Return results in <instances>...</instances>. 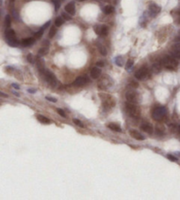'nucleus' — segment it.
Here are the masks:
<instances>
[{
    "mask_svg": "<svg viewBox=\"0 0 180 200\" xmlns=\"http://www.w3.org/2000/svg\"><path fill=\"white\" fill-rule=\"evenodd\" d=\"M112 82L113 81L109 77H108L107 75H105L102 79H100L99 82L98 83V87L100 89H106V88H108V87L113 85Z\"/></svg>",
    "mask_w": 180,
    "mask_h": 200,
    "instance_id": "423d86ee",
    "label": "nucleus"
},
{
    "mask_svg": "<svg viewBox=\"0 0 180 200\" xmlns=\"http://www.w3.org/2000/svg\"><path fill=\"white\" fill-rule=\"evenodd\" d=\"M141 128L143 132H145L149 134H151L153 132V126L150 123H143L141 124Z\"/></svg>",
    "mask_w": 180,
    "mask_h": 200,
    "instance_id": "2eb2a0df",
    "label": "nucleus"
},
{
    "mask_svg": "<svg viewBox=\"0 0 180 200\" xmlns=\"http://www.w3.org/2000/svg\"><path fill=\"white\" fill-rule=\"evenodd\" d=\"M177 155H178V156H180V152H177Z\"/></svg>",
    "mask_w": 180,
    "mask_h": 200,
    "instance_id": "8fccbe9b",
    "label": "nucleus"
},
{
    "mask_svg": "<svg viewBox=\"0 0 180 200\" xmlns=\"http://www.w3.org/2000/svg\"><path fill=\"white\" fill-rule=\"evenodd\" d=\"M0 96H2V97H5V98H7V97H8V95H6V93H3V92H1V91H0Z\"/></svg>",
    "mask_w": 180,
    "mask_h": 200,
    "instance_id": "a18cd8bd",
    "label": "nucleus"
},
{
    "mask_svg": "<svg viewBox=\"0 0 180 200\" xmlns=\"http://www.w3.org/2000/svg\"><path fill=\"white\" fill-rule=\"evenodd\" d=\"M55 33H56V28L55 27H51L50 30H49V38H53L55 35Z\"/></svg>",
    "mask_w": 180,
    "mask_h": 200,
    "instance_id": "c756f323",
    "label": "nucleus"
},
{
    "mask_svg": "<svg viewBox=\"0 0 180 200\" xmlns=\"http://www.w3.org/2000/svg\"><path fill=\"white\" fill-rule=\"evenodd\" d=\"M167 158L169 159L170 160H171V161H177V159L174 155H172V154H168V155H167Z\"/></svg>",
    "mask_w": 180,
    "mask_h": 200,
    "instance_id": "58836bf2",
    "label": "nucleus"
},
{
    "mask_svg": "<svg viewBox=\"0 0 180 200\" xmlns=\"http://www.w3.org/2000/svg\"><path fill=\"white\" fill-rule=\"evenodd\" d=\"M152 70L155 73H158L160 70H161V65L160 64H155L152 67Z\"/></svg>",
    "mask_w": 180,
    "mask_h": 200,
    "instance_id": "cd10ccee",
    "label": "nucleus"
},
{
    "mask_svg": "<svg viewBox=\"0 0 180 200\" xmlns=\"http://www.w3.org/2000/svg\"><path fill=\"white\" fill-rule=\"evenodd\" d=\"M131 86H132V87H138V84L136 83V82L133 81V82H131Z\"/></svg>",
    "mask_w": 180,
    "mask_h": 200,
    "instance_id": "49530a36",
    "label": "nucleus"
},
{
    "mask_svg": "<svg viewBox=\"0 0 180 200\" xmlns=\"http://www.w3.org/2000/svg\"><path fill=\"white\" fill-rule=\"evenodd\" d=\"M100 74H101V69L99 66L93 67L91 70V77L94 79H98L100 76Z\"/></svg>",
    "mask_w": 180,
    "mask_h": 200,
    "instance_id": "f8f14e48",
    "label": "nucleus"
},
{
    "mask_svg": "<svg viewBox=\"0 0 180 200\" xmlns=\"http://www.w3.org/2000/svg\"><path fill=\"white\" fill-rule=\"evenodd\" d=\"M149 75H150L149 70V69L147 67H141V69H139L137 72L135 73V77L139 80L146 79Z\"/></svg>",
    "mask_w": 180,
    "mask_h": 200,
    "instance_id": "39448f33",
    "label": "nucleus"
},
{
    "mask_svg": "<svg viewBox=\"0 0 180 200\" xmlns=\"http://www.w3.org/2000/svg\"><path fill=\"white\" fill-rule=\"evenodd\" d=\"M103 11H104L105 14H110V13H113V11H114V7L112 6V5H106L103 9Z\"/></svg>",
    "mask_w": 180,
    "mask_h": 200,
    "instance_id": "412c9836",
    "label": "nucleus"
},
{
    "mask_svg": "<svg viewBox=\"0 0 180 200\" xmlns=\"http://www.w3.org/2000/svg\"><path fill=\"white\" fill-rule=\"evenodd\" d=\"M36 64H37V67L38 69L41 72V73L44 72V70H46L45 69V64H44V61L41 59V58H40V56L37 57V62H36Z\"/></svg>",
    "mask_w": 180,
    "mask_h": 200,
    "instance_id": "f3484780",
    "label": "nucleus"
},
{
    "mask_svg": "<svg viewBox=\"0 0 180 200\" xmlns=\"http://www.w3.org/2000/svg\"><path fill=\"white\" fill-rule=\"evenodd\" d=\"M64 23V19L63 17H57L55 20V27H61Z\"/></svg>",
    "mask_w": 180,
    "mask_h": 200,
    "instance_id": "4be33fe9",
    "label": "nucleus"
},
{
    "mask_svg": "<svg viewBox=\"0 0 180 200\" xmlns=\"http://www.w3.org/2000/svg\"></svg>",
    "mask_w": 180,
    "mask_h": 200,
    "instance_id": "603ef678",
    "label": "nucleus"
},
{
    "mask_svg": "<svg viewBox=\"0 0 180 200\" xmlns=\"http://www.w3.org/2000/svg\"><path fill=\"white\" fill-rule=\"evenodd\" d=\"M149 13L152 16H155L161 11V7L159 5H157V4L151 3L149 6Z\"/></svg>",
    "mask_w": 180,
    "mask_h": 200,
    "instance_id": "1a4fd4ad",
    "label": "nucleus"
},
{
    "mask_svg": "<svg viewBox=\"0 0 180 200\" xmlns=\"http://www.w3.org/2000/svg\"><path fill=\"white\" fill-rule=\"evenodd\" d=\"M50 24H51V21H50V20H49V21H47V22H46L45 24L43 25V27L41 28V29H43V30L47 29V28H49V27L50 26Z\"/></svg>",
    "mask_w": 180,
    "mask_h": 200,
    "instance_id": "ea45409f",
    "label": "nucleus"
},
{
    "mask_svg": "<svg viewBox=\"0 0 180 200\" xmlns=\"http://www.w3.org/2000/svg\"><path fill=\"white\" fill-rule=\"evenodd\" d=\"M105 65V63L103 61H99V62H97V66L99 67H103Z\"/></svg>",
    "mask_w": 180,
    "mask_h": 200,
    "instance_id": "79ce46f5",
    "label": "nucleus"
},
{
    "mask_svg": "<svg viewBox=\"0 0 180 200\" xmlns=\"http://www.w3.org/2000/svg\"><path fill=\"white\" fill-rule=\"evenodd\" d=\"M37 119L42 123H45V124H47V123H50V120L47 118V117L42 115H37Z\"/></svg>",
    "mask_w": 180,
    "mask_h": 200,
    "instance_id": "6ab92c4d",
    "label": "nucleus"
},
{
    "mask_svg": "<svg viewBox=\"0 0 180 200\" xmlns=\"http://www.w3.org/2000/svg\"><path fill=\"white\" fill-rule=\"evenodd\" d=\"M34 39L35 38H26V39L22 40L21 44L24 47H29V46H31V45H33L34 43V42H35Z\"/></svg>",
    "mask_w": 180,
    "mask_h": 200,
    "instance_id": "dca6fc26",
    "label": "nucleus"
},
{
    "mask_svg": "<svg viewBox=\"0 0 180 200\" xmlns=\"http://www.w3.org/2000/svg\"><path fill=\"white\" fill-rule=\"evenodd\" d=\"M57 113L61 115L62 117H66V114H65V112L63 110V109H57Z\"/></svg>",
    "mask_w": 180,
    "mask_h": 200,
    "instance_id": "4c0bfd02",
    "label": "nucleus"
},
{
    "mask_svg": "<svg viewBox=\"0 0 180 200\" xmlns=\"http://www.w3.org/2000/svg\"><path fill=\"white\" fill-rule=\"evenodd\" d=\"M62 17H63L65 20H69V19H71L70 14L68 13L67 11H66V13H62Z\"/></svg>",
    "mask_w": 180,
    "mask_h": 200,
    "instance_id": "72a5a7b5",
    "label": "nucleus"
},
{
    "mask_svg": "<svg viewBox=\"0 0 180 200\" xmlns=\"http://www.w3.org/2000/svg\"><path fill=\"white\" fill-rule=\"evenodd\" d=\"M36 91H37V90L34 89V88H30V89L27 90V92L30 93H36Z\"/></svg>",
    "mask_w": 180,
    "mask_h": 200,
    "instance_id": "c03bdc74",
    "label": "nucleus"
},
{
    "mask_svg": "<svg viewBox=\"0 0 180 200\" xmlns=\"http://www.w3.org/2000/svg\"><path fill=\"white\" fill-rule=\"evenodd\" d=\"M8 45H10L11 47H18L19 45V42L17 39H13V40H10L7 41Z\"/></svg>",
    "mask_w": 180,
    "mask_h": 200,
    "instance_id": "b1692460",
    "label": "nucleus"
},
{
    "mask_svg": "<svg viewBox=\"0 0 180 200\" xmlns=\"http://www.w3.org/2000/svg\"><path fill=\"white\" fill-rule=\"evenodd\" d=\"M126 98L127 101L131 103H137L139 101V95L134 90L128 91L126 93Z\"/></svg>",
    "mask_w": 180,
    "mask_h": 200,
    "instance_id": "0eeeda50",
    "label": "nucleus"
},
{
    "mask_svg": "<svg viewBox=\"0 0 180 200\" xmlns=\"http://www.w3.org/2000/svg\"><path fill=\"white\" fill-rule=\"evenodd\" d=\"M155 131H157V134L159 135H163V132H164V128L163 126H161L160 124H157V127H155Z\"/></svg>",
    "mask_w": 180,
    "mask_h": 200,
    "instance_id": "bb28decb",
    "label": "nucleus"
},
{
    "mask_svg": "<svg viewBox=\"0 0 180 200\" xmlns=\"http://www.w3.org/2000/svg\"><path fill=\"white\" fill-rule=\"evenodd\" d=\"M44 78L46 79L47 82L49 83V85H51L52 87H55L56 84H57V79L55 76V74L50 72V70H45L44 72H42Z\"/></svg>",
    "mask_w": 180,
    "mask_h": 200,
    "instance_id": "20e7f679",
    "label": "nucleus"
},
{
    "mask_svg": "<svg viewBox=\"0 0 180 200\" xmlns=\"http://www.w3.org/2000/svg\"><path fill=\"white\" fill-rule=\"evenodd\" d=\"M167 114V109L164 107H158L155 108L152 112V117L155 121H161L163 119V117Z\"/></svg>",
    "mask_w": 180,
    "mask_h": 200,
    "instance_id": "7ed1b4c3",
    "label": "nucleus"
},
{
    "mask_svg": "<svg viewBox=\"0 0 180 200\" xmlns=\"http://www.w3.org/2000/svg\"><path fill=\"white\" fill-rule=\"evenodd\" d=\"M108 128L111 129L112 131L113 132H121L122 130H121V126H119V124H115V123H110V124H108Z\"/></svg>",
    "mask_w": 180,
    "mask_h": 200,
    "instance_id": "a211bd4d",
    "label": "nucleus"
},
{
    "mask_svg": "<svg viewBox=\"0 0 180 200\" xmlns=\"http://www.w3.org/2000/svg\"><path fill=\"white\" fill-rule=\"evenodd\" d=\"M162 64L168 70H175L178 64V62L175 59V57L167 56L163 57V59L162 60Z\"/></svg>",
    "mask_w": 180,
    "mask_h": 200,
    "instance_id": "f03ea898",
    "label": "nucleus"
},
{
    "mask_svg": "<svg viewBox=\"0 0 180 200\" xmlns=\"http://www.w3.org/2000/svg\"><path fill=\"white\" fill-rule=\"evenodd\" d=\"M73 123L76 124V125H77V126H79V127H85V125H83V123L80 121V120H78V119H73Z\"/></svg>",
    "mask_w": 180,
    "mask_h": 200,
    "instance_id": "f704fd0d",
    "label": "nucleus"
},
{
    "mask_svg": "<svg viewBox=\"0 0 180 200\" xmlns=\"http://www.w3.org/2000/svg\"><path fill=\"white\" fill-rule=\"evenodd\" d=\"M65 11L68 13H69L70 15H74L76 13V7H75V4L74 2H70L69 4H67L65 5Z\"/></svg>",
    "mask_w": 180,
    "mask_h": 200,
    "instance_id": "ddd939ff",
    "label": "nucleus"
},
{
    "mask_svg": "<svg viewBox=\"0 0 180 200\" xmlns=\"http://www.w3.org/2000/svg\"><path fill=\"white\" fill-rule=\"evenodd\" d=\"M133 65H134V61L132 60V59H129V60H127V62L126 64V69L127 70H130L132 67H133Z\"/></svg>",
    "mask_w": 180,
    "mask_h": 200,
    "instance_id": "473e14b6",
    "label": "nucleus"
},
{
    "mask_svg": "<svg viewBox=\"0 0 180 200\" xmlns=\"http://www.w3.org/2000/svg\"><path fill=\"white\" fill-rule=\"evenodd\" d=\"M93 29H94V32H95L96 34H99V35H101L102 26H100V25H96V26H94Z\"/></svg>",
    "mask_w": 180,
    "mask_h": 200,
    "instance_id": "c85d7f7f",
    "label": "nucleus"
},
{
    "mask_svg": "<svg viewBox=\"0 0 180 200\" xmlns=\"http://www.w3.org/2000/svg\"><path fill=\"white\" fill-rule=\"evenodd\" d=\"M47 52H49V46H43L42 48L40 49V50L38 51V56H45Z\"/></svg>",
    "mask_w": 180,
    "mask_h": 200,
    "instance_id": "aec40b11",
    "label": "nucleus"
},
{
    "mask_svg": "<svg viewBox=\"0 0 180 200\" xmlns=\"http://www.w3.org/2000/svg\"><path fill=\"white\" fill-rule=\"evenodd\" d=\"M115 64H116L118 66H119V67L123 66V64H124V59H123V57L121 56H117V57L115 58Z\"/></svg>",
    "mask_w": 180,
    "mask_h": 200,
    "instance_id": "5701e85b",
    "label": "nucleus"
},
{
    "mask_svg": "<svg viewBox=\"0 0 180 200\" xmlns=\"http://www.w3.org/2000/svg\"><path fill=\"white\" fill-rule=\"evenodd\" d=\"M13 95H15L16 96H18V97L19 96V93H18L17 92H14V91H13Z\"/></svg>",
    "mask_w": 180,
    "mask_h": 200,
    "instance_id": "de8ad7c7",
    "label": "nucleus"
},
{
    "mask_svg": "<svg viewBox=\"0 0 180 200\" xmlns=\"http://www.w3.org/2000/svg\"><path fill=\"white\" fill-rule=\"evenodd\" d=\"M11 87H14V88H15V89H17V90H19V89L20 88V87H19V85L15 84V83H13V84H11Z\"/></svg>",
    "mask_w": 180,
    "mask_h": 200,
    "instance_id": "37998d69",
    "label": "nucleus"
},
{
    "mask_svg": "<svg viewBox=\"0 0 180 200\" xmlns=\"http://www.w3.org/2000/svg\"><path fill=\"white\" fill-rule=\"evenodd\" d=\"M5 39L6 42L10 41V40H13L16 39V34L14 32L13 29H11V28H7L5 32Z\"/></svg>",
    "mask_w": 180,
    "mask_h": 200,
    "instance_id": "9b49d317",
    "label": "nucleus"
},
{
    "mask_svg": "<svg viewBox=\"0 0 180 200\" xmlns=\"http://www.w3.org/2000/svg\"><path fill=\"white\" fill-rule=\"evenodd\" d=\"M129 134L131 137H133L135 139H137V140H144L145 139V138H144V136L142 134H141L138 131L136 130H131L129 132Z\"/></svg>",
    "mask_w": 180,
    "mask_h": 200,
    "instance_id": "4468645a",
    "label": "nucleus"
},
{
    "mask_svg": "<svg viewBox=\"0 0 180 200\" xmlns=\"http://www.w3.org/2000/svg\"><path fill=\"white\" fill-rule=\"evenodd\" d=\"M171 54L174 57L180 59V42L174 44L171 48Z\"/></svg>",
    "mask_w": 180,
    "mask_h": 200,
    "instance_id": "9d476101",
    "label": "nucleus"
},
{
    "mask_svg": "<svg viewBox=\"0 0 180 200\" xmlns=\"http://www.w3.org/2000/svg\"><path fill=\"white\" fill-rule=\"evenodd\" d=\"M108 34V28L106 26H102L101 35H106Z\"/></svg>",
    "mask_w": 180,
    "mask_h": 200,
    "instance_id": "c9c22d12",
    "label": "nucleus"
},
{
    "mask_svg": "<svg viewBox=\"0 0 180 200\" xmlns=\"http://www.w3.org/2000/svg\"><path fill=\"white\" fill-rule=\"evenodd\" d=\"M46 99H47V101H52V102H56V101H57V100H56L55 98L51 97V96H47Z\"/></svg>",
    "mask_w": 180,
    "mask_h": 200,
    "instance_id": "a19ab883",
    "label": "nucleus"
},
{
    "mask_svg": "<svg viewBox=\"0 0 180 200\" xmlns=\"http://www.w3.org/2000/svg\"><path fill=\"white\" fill-rule=\"evenodd\" d=\"M98 48H99V52H100V54H101V55H103V56H106V54H107V50H106V49L105 48V47H104L103 45L99 44V45H98Z\"/></svg>",
    "mask_w": 180,
    "mask_h": 200,
    "instance_id": "a878e982",
    "label": "nucleus"
},
{
    "mask_svg": "<svg viewBox=\"0 0 180 200\" xmlns=\"http://www.w3.org/2000/svg\"><path fill=\"white\" fill-rule=\"evenodd\" d=\"M87 83H89V79L86 76L78 77L74 81V85L76 87H83V86H85Z\"/></svg>",
    "mask_w": 180,
    "mask_h": 200,
    "instance_id": "6e6552de",
    "label": "nucleus"
},
{
    "mask_svg": "<svg viewBox=\"0 0 180 200\" xmlns=\"http://www.w3.org/2000/svg\"><path fill=\"white\" fill-rule=\"evenodd\" d=\"M79 1H83V0H79Z\"/></svg>",
    "mask_w": 180,
    "mask_h": 200,
    "instance_id": "3c124183",
    "label": "nucleus"
},
{
    "mask_svg": "<svg viewBox=\"0 0 180 200\" xmlns=\"http://www.w3.org/2000/svg\"><path fill=\"white\" fill-rule=\"evenodd\" d=\"M11 19L10 15H6L5 19V26L6 28H9L11 27Z\"/></svg>",
    "mask_w": 180,
    "mask_h": 200,
    "instance_id": "393cba45",
    "label": "nucleus"
},
{
    "mask_svg": "<svg viewBox=\"0 0 180 200\" xmlns=\"http://www.w3.org/2000/svg\"><path fill=\"white\" fill-rule=\"evenodd\" d=\"M27 61H28L29 63H31V64H33V63L34 62V60H33V55H32V54H28V55H27Z\"/></svg>",
    "mask_w": 180,
    "mask_h": 200,
    "instance_id": "e433bc0d",
    "label": "nucleus"
},
{
    "mask_svg": "<svg viewBox=\"0 0 180 200\" xmlns=\"http://www.w3.org/2000/svg\"><path fill=\"white\" fill-rule=\"evenodd\" d=\"M53 3L55 5V10L58 11L60 6H61V0H53Z\"/></svg>",
    "mask_w": 180,
    "mask_h": 200,
    "instance_id": "2f4dec72",
    "label": "nucleus"
},
{
    "mask_svg": "<svg viewBox=\"0 0 180 200\" xmlns=\"http://www.w3.org/2000/svg\"><path fill=\"white\" fill-rule=\"evenodd\" d=\"M43 32H44L43 29H40L38 32H36V33L34 34V38H35V39H40V38L42 36Z\"/></svg>",
    "mask_w": 180,
    "mask_h": 200,
    "instance_id": "7c9ffc66",
    "label": "nucleus"
},
{
    "mask_svg": "<svg viewBox=\"0 0 180 200\" xmlns=\"http://www.w3.org/2000/svg\"><path fill=\"white\" fill-rule=\"evenodd\" d=\"M178 131H179V132H180V125H179V126H178Z\"/></svg>",
    "mask_w": 180,
    "mask_h": 200,
    "instance_id": "09e8293b",
    "label": "nucleus"
},
{
    "mask_svg": "<svg viewBox=\"0 0 180 200\" xmlns=\"http://www.w3.org/2000/svg\"><path fill=\"white\" fill-rule=\"evenodd\" d=\"M126 109L127 114L133 118H138L141 115V109L135 105V103L127 102L126 105Z\"/></svg>",
    "mask_w": 180,
    "mask_h": 200,
    "instance_id": "f257e3e1",
    "label": "nucleus"
}]
</instances>
